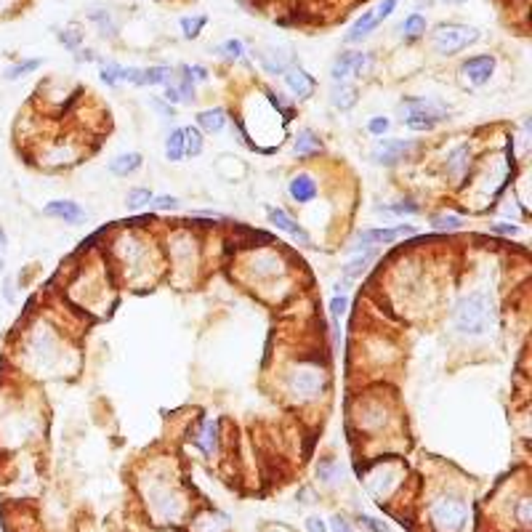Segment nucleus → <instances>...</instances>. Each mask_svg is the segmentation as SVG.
<instances>
[{
	"label": "nucleus",
	"instance_id": "1",
	"mask_svg": "<svg viewBox=\"0 0 532 532\" xmlns=\"http://www.w3.org/2000/svg\"><path fill=\"white\" fill-rule=\"evenodd\" d=\"M452 322H455V330L463 333V335H471V338L487 335L498 322V309H495L490 293L474 291L469 296H463L461 303L455 306V320Z\"/></svg>",
	"mask_w": 532,
	"mask_h": 532
},
{
	"label": "nucleus",
	"instance_id": "2",
	"mask_svg": "<svg viewBox=\"0 0 532 532\" xmlns=\"http://www.w3.org/2000/svg\"><path fill=\"white\" fill-rule=\"evenodd\" d=\"M288 392L298 402L317 400L325 392V370L320 365H311V362H298L288 372Z\"/></svg>",
	"mask_w": 532,
	"mask_h": 532
},
{
	"label": "nucleus",
	"instance_id": "3",
	"mask_svg": "<svg viewBox=\"0 0 532 532\" xmlns=\"http://www.w3.org/2000/svg\"><path fill=\"white\" fill-rule=\"evenodd\" d=\"M479 41V32L469 24H439L432 35V46L439 56H455Z\"/></svg>",
	"mask_w": 532,
	"mask_h": 532
},
{
	"label": "nucleus",
	"instance_id": "4",
	"mask_svg": "<svg viewBox=\"0 0 532 532\" xmlns=\"http://www.w3.org/2000/svg\"><path fill=\"white\" fill-rule=\"evenodd\" d=\"M469 516V506L461 498H439L432 506V527L437 532H461Z\"/></svg>",
	"mask_w": 532,
	"mask_h": 532
},
{
	"label": "nucleus",
	"instance_id": "5",
	"mask_svg": "<svg viewBox=\"0 0 532 532\" xmlns=\"http://www.w3.org/2000/svg\"><path fill=\"white\" fill-rule=\"evenodd\" d=\"M400 115L402 120H432L442 122L450 118V110L434 99H423V96H410V99L400 101Z\"/></svg>",
	"mask_w": 532,
	"mask_h": 532
},
{
	"label": "nucleus",
	"instance_id": "6",
	"mask_svg": "<svg viewBox=\"0 0 532 532\" xmlns=\"http://www.w3.org/2000/svg\"><path fill=\"white\" fill-rule=\"evenodd\" d=\"M370 64V53H362V51H346L338 59L333 61L330 67V80L333 83H346L349 75L354 78H362V72L367 70Z\"/></svg>",
	"mask_w": 532,
	"mask_h": 532
},
{
	"label": "nucleus",
	"instance_id": "7",
	"mask_svg": "<svg viewBox=\"0 0 532 532\" xmlns=\"http://www.w3.org/2000/svg\"><path fill=\"white\" fill-rule=\"evenodd\" d=\"M492 72H495V59H492L490 53H482V56H471V59H466L461 64V78L471 88H482V85H487L492 78Z\"/></svg>",
	"mask_w": 532,
	"mask_h": 532
},
{
	"label": "nucleus",
	"instance_id": "8",
	"mask_svg": "<svg viewBox=\"0 0 532 532\" xmlns=\"http://www.w3.org/2000/svg\"><path fill=\"white\" fill-rule=\"evenodd\" d=\"M407 234H415V226L400 224V226H381V229H360L357 231V240L365 248H378V245H389V242L407 237Z\"/></svg>",
	"mask_w": 532,
	"mask_h": 532
},
{
	"label": "nucleus",
	"instance_id": "9",
	"mask_svg": "<svg viewBox=\"0 0 532 532\" xmlns=\"http://www.w3.org/2000/svg\"><path fill=\"white\" fill-rule=\"evenodd\" d=\"M412 150H415V144L407 139H378L375 150H372V160L381 165H394V162L405 160Z\"/></svg>",
	"mask_w": 532,
	"mask_h": 532
},
{
	"label": "nucleus",
	"instance_id": "10",
	"mask_svg": "<svg viewBox=\"0 0 532 532\" xmlns=\"http://www.w3.org/2000/svg\"><path fill=\"white\" fill-rule=\"evenodd\" d=\"M43 216L48 219H59L64 224H83L88 221V211L83 208L80 202L75 200H51L46 208H43Z\"/></svg>",
	"mask_w": 532,
	"mask_h": 532
},
{
	"label": "nucleus",
	"instance_id": "11",
	"mask_svg": "<svg viewBox=\"0 0 532 532\" xmlns=\"http://www.w3.org/2000/svg\"><path fill=\"white\" fill-rule=\"evenodd\" d=\"M469 165H471V147L469 144H458L447 152L444 157V173L452 179V184H461L469 173Z\"/></svg>",
	"mask_w": 532,
	"mask_h": 532
},
{
	"label": "nucleus",
	"instance_id": "12",
	"mask_svg": "<svg viewBox=\"0 0 532 532\" xmlns=\"http://www.w3.org/2000/svg\"><path fill=\"white\" fill-rule=\"evenodd\" d=\"M282 78H285V85L296 99H311L314 90H317V80L303 67H288L282 72Z\"/></svg>",
	"mask_w": 532,
	"mask_h": 532
},
{
	"label": "nucleus",
	"instance_id": "13",
	"mask_svg": "<svg viewBox=\"0 0 532 532\" xmlns=\"http://www.w3.org/2000/svg\"><path fill=\"white\" fill-rule=\"evenodd\" d=\"M266 216H269V224H274V226H277L280 231H285V234H291L293 240H298L301 245H311L309 231L303 229L296 219H291L282 208H266Z\"/></svg>",
	"mask_w": 532,
	"mask_h": 532
},
{
	"label": "nucleus",
	"instance_id": "14",
	"mask_svg": "<svg viewBox=\"0 0 532 532\" xmlns=\"http://www.w3.org/2000/svg\"><path fill=\"white\" fill-rule=\"evenodd\" d=\"M288 192H291V197L296 202L306 205V202H311L317 194H320V187H317V181L311 179L309 173H298V176H293V179H291V184H288Z\"/></svg>",
	"mask_w": 532,
	"mask_h": 532
},
{
	"label": "nucleus",
	"instance_id": "15",
	"mask_svg": "<svg viewBox=\"0 0 532 532\" xmlns=\"http://www.w3.org/2000/svg\"><path fill=\"white\" fill-rule=\"evenodd\" d=\"M259 56V61H261V67L269 75H282V72L288 70V67H293L291 61H293V56L291 53H282L280 48H269V51H259L256 53Z\"/></svg>",
	"mask_w": 532,
	"mask_h": 532
},
{
	"label": "nucleus",
	"instance_id": "16",
	"mask_svg": "<svg viewBox=\"0 0 532 532\" xmlns=\"http://www.w3.org/2000/svg\"><path fill=\"white\" fill-rule=\"evenodd\" d=\"M144 165V157H141L139 152H122V155H118V157H112L110 160V173H115V176H131V173H136Z\"/></svg>",
	"mask_w": 532,
	"mask_h": 532
},
{
	"label": "nucleus",
	"instance_id": "17",
	"mask_svg": "<svg viewBox=\"0 0 532 532\" xmlns=\"http://www.w3.org/2000/svg\"><path fill=\"white\" fill-rule=\"evenodd\" d=\"M293 152L298 157H311V155H320L322 152V141L320 136L311 131V128H303V131L296 133V141H293Z\"/></svg>",
	"mask_w": 532,
	"mask_h": 532
},
{
	"label": "nucleus",
	"instance_id": "18",
	"mask_svg": "<svg viewBox=\"0 0 532 532\" xmlns=\"http://www.w3.org/2000/svg\"><path fill=\"white\" fill-rule=\"evenodd\" d=\"M224 125H226V110L224 107L197 112V128H202L205 133H221Z\"/></svg>",
	"mask_w": 532,
	"mask_h": 532
},
{
	"label": "nucleus",
	"instance_id": "19",
	"mask_svg": "<svg viewBox=\"0 0 532 532\" xmlns=\"http://www.w3.org/2000/svg\"><path fill=\"white\" fill-rule=\"evenodd\" d=\"M330 104L335 110H352L357 104V88L349 85V83H333V90H330Z\"/></svg>",
	"mask_w": 532,
	"mask_h": 532
},
{
	"label": "nucleus",
	"instance_id": "20",
	"mask_svg": "<svg viewBox=\"0 0 532 532\" xmlns=\"http://www.w3.org/2000/svg\"><path fill=\"white\" fill-rule=\"evenodd\" d=\"M360 248H362V245H360ZM375 256H378V248H362L360 256L346 264V266L341 269V274L346 277V280H357V277H362V271L367 269V264H370Z\"/></svg>",
	"mask_w": 532,
	"mask_h": 532
},
{
	"label": "nucleus",
	"instance_id": "21",
	"mask_svg": "<svg viewBox=\"0 0 532 532\" xmlns=\"http://www.w3.org/2000/svg\"><path fill=\"white\" fill-rule=\"evenodd\" d=\"M173 70L165 64H155V67H144L139 75V85H168L171 83Z\"/></svg>",
	"mask_w": 532,
	"mask_h": 532
},
{
	"label": "nucleus",
	"instance_id": "22",
	"mask_svg": "<svg viewBox=\"0 0 532 532\" xmlns=\"http://www.w3.org/2000/svg\"><path fill=\"white\" fill-rule=\"evenodd\" d=\"M378 24H375V16H372V11H365L360 19L352 24V30H349V35L343 38V43H357L362 41V38H367L372 30H375Z\"/></svg>",
	"mask_w": 532,
	"mask_h": 532
},
{
	"label": "nucleus",
	"instance_id": "23",
	"mask_svg": "<svg viewBox=\"0 0 532 532\" xmlns=\"http://www.w3.org/2000/svg\"><path fill=\"white\" fill-rule=\"evenodd\" d=\"M197 444L205 455H213L219 450V421H205L202 426V434L197 437Z\"/></svg>",
	"mask_w": 532,
	"mask_h": 532
},
{
	"label": "nucleus",
	"instance_id": "24",
	"mask_svg": "<svg viewBox=\"0 0 532 532\" xmlns=\"http://www.w3.org/2000/svg\"><path fill=\"white\" fill-rule=\"evenodd\" d=\"M184 157H187L184 155V128H173L165 139V160L181 162Z\"/></svg>",
	"mask_w": 532,
	"mask_h": 532
},
{
	"label": "nucleus",
	"instance_id": "25",
	"mask_svg": "<svg viewBox=\"0 0 532 532\" xmlns=\"http://www.w3.org/2000/svg\"><path fill=\"white\" fill-rule=\"evenodd\" d=\"M88 19L99 27V32L104 35V38H118V24H115V19H112L110 11L104 9H93L88 14Z\"/></svg>",
	"mask_w": 532,
	"mask_h": 532
},
{
	"label": "nucleus",
	"instance_id": "26",
	"mask_svg": "<svg viewBox=\"0 0 532 532\" xmlns=\"http://www.w3.org/2000/svg\"><path fill=\"white\" fill-rule=\"evenodd\" d=\"M317 476H320L325 484H338L343 476L341 463L333 461V458H325V461H320V466H317Z\"/></svg>",
	"mask_w": 532,
	"mask_h": 532
},
{
	"label": "nucleus",
	"instance_id": "27",
	"mask_svg": "<svg viewBox=\"0 0 532 532\" xmlns=\"http://www.w3.org/2000/svg\"><path fill=\"white\" fill-rule=\"evenodd\" d=\"M213 53H219L224 61H237L245 56V43L237 41V38H229V41L219 43V46L213 48Z\"/></svg>",
	"mask_w": 532,
	"mask_h": 532
},
{
	"label": "nucleus",
	"instance_id": "28",
	"mask_svg": "<svg viewBox=\"0 0 532 532\" xmlns=\"http://www.w3.org/2000/svg\"><path fill=\"white\" fill-rule=\"evenodd\" d=\"M202 133H200V128H184V155L187 157H200L202 155Z\"/></svg>",
	"mask_w": 532,
	"mask_h": 532
},
{
	"label": "nucleus",
	"instance_id": "29",
	"mask_svg": "<svg viewBox=\"0 0 532 532\" xmlns=\"http://www.w3.org/2000/svg\"><path fill=\"white\" fill-rule=\"evenodd\" d=\"M152 189H147V187H133V189H128V194H125V205H128V211H141V208H147L152 202Z\"/></svg>",
	"mask_w": 532,
	"mask_h": 532
},
{
	"label": "nucleus",
	"instance_id": "30",
	"mask_svg": "<svg viewBox=\"0 0 532 532\" xmlns=\"http://www.w3.org/2000/svg\"><path fill=\"white\" fill-rule=\"evenodd\" d=\"M423 32H426V16H421V14H410L407 19L402 21V35L407 41H418Z\"/></svg>",
	"mask_w": 532,
	"mask_h": 532
},
{
	"label": "nucleus",
	"instance_id": "31",
	"mask_svg": "<svg viewBox=\"0 0 532 532\" xmlns=\"http://www.w3.org/2000/svg\"><path fill=\"white\" fill-rule=\"evenodd\" d=\"M208 24V16L205 14H197V16H184L181 19V32H184V38L187 41H194V38H200L202 27Z\"/></svg>",
	"mask_w": 532,
	"mask_h": 532
},
{
	"label": "nucleus",
	"instance_id": "32",
	"mask_svg": "<svg viewBox=\"0 0 532 532\" xmlns=\"http://www.w3.org/2000/svg\"><path fill=\"white\" fill-rule=\"evenodd\" d=\"M41 64H43V59H24V61H19V64H11L9 70L3 72V78H6V80H19V78L38 70Z\"/></svg>",
	"mask_w": 532,
	"mask_h": 532
},
{
	"label": "nucleus",
	"instance_id": "33",
	"mask_svg": "<svg viewBox=\"0 0 532 532\" xmlns=\"http://www.w3.org/2000/svg\"><path fill=\"white\" fill-rule=\"evenodd\" d=\"M432 226L437 231H458L463 226V219L455 213H437L432 216Z\"/></svg>",
	"mask_w": 532,
	"mask_h": 532
},
{
	"label": "nucleus",
	"instance_id": "34",
	"mask_svg": "<svg viewBox=\"0 0 532 532\" xmlns=\"http://www.w3.org/2000/svg\"><path fill=\"white\" fill-rule=\"evenodd\" d=\"M378 211L392 213V216H418V213H421V205L415 200H400V202H394V205H383Z\"/></svg>",
	"mask_w": 532,
	"mask_h": 532
},
{
	"label": "nucleus",
	"instance_id": "35",
	"mask_svg": "<svg viewBox=\"0 0 532 532\" xmlns=\"http://www.w3.org/2000/svg\"><path fill=\"white\" fill-rule=\"evenodd\" d=\"M181 83L176 85L179 88V96H181V104H192L194 101V80L189 78V70H187V64H181Z\"/></svg>",
	"mask_w": 532,
	"mask_h": 532
},
{
	"label": "nucleus",
	"instance_id": "36",
	"mask_svg": "<svg viewBox=\"0 0 532 532\" xmlns=\"http://www.w3.org/2000/svg\"><path fill=\"white\" fill-rule=\"evenodd\" d=\"M99 78H101V83H107L110 88H115V85L120 83V64H115V61H101Z\"/></svg>",
	"mask_w": 532,
	"mask_h": 532
},
{
	"label": "nucleus",
	"instance_id": "37",
	"mask_svg": "<svg viewBox=\"0 0 532 532\" xmlns=\"http://www.w3.org/2000/svg\"><path fill=\"white\" fill-rule=\"evenodd\" d=\"M266 96H269V101L274 104V110H280V112H282V118H285V120H293V115H296V107H293V104H288V101L282 99V93L266 90Z\"/></svg>",
	"mask_w": 532,
	"mask_h": 532
},
{
	"label": "nucleus",
	"instance_id": "38",
	"mask_svg": "<svg viewBox=\"0 0 532 532\" xmlns=\"http://www.w3.org/2000/svg\"><path fill=\"white\" fill-rule=\"evenodd\" d=\"M150 205L155 211H176V208H179V197H173V194H157V197H152Z\"/></svg>",
	"mask_w": 532,
	"mask_h": 532
},
{
	"label": "nucleus",
	"instance_id": "39",
	"mask_svg": "<svg viewBox=\"0 0 532 532\" xmlns=\"http://www.w3.org/2000/svg\"><path fill=\"white\" fill-rule=\"evenodd\" d=\"M59 41L64 43V48L78 51V48H80V43H83V32L80 30H61Z\"/></svg>",
	"mask_w": 532,
	"mask_h": 532
},
{
	"label": "nucleus",
	"instance_id": "40",
	"mask_svg": "<svg viewBox=\"0 0 532 532\" xmlns=\"http://www.w3.org/2000/svg\"><path fill=\"white\" fill-rule=\"evenodd\" d=\"M397 3H400V0H383L381 6L372 11V16H375V24H381L383 19H389V16L394 14V9H397Z\"/></svg>",
	"mask_w": 532,
	"mask_h": 532
},
{
	"label": "nucleus",
	"instance_id": "41",
	"mask_svg": "<svg viewBox=\"0 0 532 532\" xmlns=\"http://www.w3.org/2000/svg\"><path fill=\"white\" fill-rule=\"evenodd\" d=\"M389 125H392V120L378 115V118H372V120L367 122V133H372V136H381V139H383V133L389 131Z\"/></svg>",
	"mask_w": 532,
	"mask_h": 532
},
{
	"label": "nucleus",
	"instance_id": "42",
	"mask_svg": "<svg viewBox=\"0 0 532 532\" xmlns=\"http://www.w3.org/2000/svg\"><path fill=\"white\" fill-rule=\"evenodd\" d=\"M349 306V296H335L330 301V320H341Z\"/></svg>",
	"mask_w": 532,
	"mask_h": 532
},
{
	"label": "nucleus",
	"instance_id": "43",
	"mask_svg": "<svg viewBox=\"0 0 532 532\" xmlns=\"http://www.w3.org/2000/svg\"><path fill=\"white\" fill-rule=\"evenodd\" d=\"M490 229L495 231V234H506V237H513V234L522 231L516 224H508V221H495V224H490Z\"/></svg>",
	"mask_w": 532,
	"mask_h": 532
},
{
	"label": "nucleus",
	"instance_id": "44",
	"mask_svg": "<svg viewBox=\"0 0 532 532\" xmlns=\"http://www.w3.org/2000/svg\"><path fill=\"white\" fill-rule=\"evenodd\" d=\"M402 125L407 128V131H434L437 128V122H432V120H402Z\"/></svg>",
	"mask_w": 532,
	"mask_h": 532
},
{
	"label": "nucleus",
	"instance_id": "45",
	"mask_svg": "<svg viewBox=\"0 0 532 532\" xmlns=\"http://www.w3.org/2000/svg\"><path fill=\"white\" fill-rule=\"evenodd\" d=\"M360 524L362 527H367L370 532H392L389 530V524L381 522V519H372V516H360Z\"/></svg>",
	"mask_w": 532,
	"mask_h": 532
},
{
	"label": "nucleus",
	"instance_id": "46",
	"mask_svg": "<svg viewBox=\"0 0 532 532\" xmlns=\"http://www.w3.org/2000/svg\"><path fill=\"white\" fill-rule=\"evenodd\" d=\"M516 513H519V522L530 524V519H532V501H530V498H522V501H519V508H516Z\"/></svg>",
	"mask_w": 532,
	"mask_h": 532
},
{
	"label": "nucleus",
	"instance_id": "47",
	"mask_svg": "<svg viewBox=\"0 0 532 532\" xmlns=\"http://www.w3.org/2000/svg\"><path fill=\"white\" fill-rule=\"evenodd\" d=\"M162 88H165V93H162V99L168 101V104H171V107H179V104H181L179 88H176V85H173V83H168V85H162Z\"/></svg>",
	"mask_w": 532,
	"mask_h": 532
},
{
	"label": "nucleus",
	"instance_id": "48",
	"mask_svg": "<svg viewBox=\"0 0 532 532\" xmlns=\"http://www.w3.org/2000/svg\"><path fill=\"white\" fill-rule=\"evenodd\" d=\"M187 70H189V78L194 83H205V80H208V70H205V67H200V64H187Z\"/></svg>",
	"mask_w": 532,
	"mask_h": 532
},
{
	"label": "nucleus",
	"instance_id": "49",
	"mask_svg": "<svg viewBox=\"0 0 532 532\" xmlns=\"http://www.w3.org/2000/svg\"><path fill=\"white\" fill-rule=\"evenodd\" d=\"M152 107H155V110H157V112H162V115H165V118H173V115H176V107H171V104H168V101H165V99H152Z\"/></svg>",
	"mask_w": 532,
	"mask_h": 532
},
{
	"label": "nucleus",
	"instance_id": "50",
	"mask_svg": "<svg viewBox=\"0 0 532 532\" xmlns=\"http://www.w3.org/2000/svg\"><path fill=\"white\" fill-rule=\"evenodd\" d=\"M306 530L309 532H328V524L322 522L320 516H309V519H306Z\"/></svg>",
	"mask_w": 532,
	"mask_h": 532
},
{
	"label": "nucleus",
	"instance_id": "51",
	"mask_svg": "<svg viewBox=\"0 0 532 532\" xmlns=\"http://www.w3.org/2000/svg\"><path fill=\"white\" fill-rule=\"evenodd\" d=\"M330 527H333V532H352V524L346 522L343 516H333Z\"/></svg>",
	"mask_w": 532,
	"mask_h": 532
},
{
	"label": "nucleus",
	"instance_id": "52",
	"mask_svg": "<svg viewBox=\"0 0 532 532\" xmlns=\"http://www.w3.org/2000/svg\"><path fill=\"white\" fill-rule=\"evenodd\" d=\"M3 296H6V301H9V303L16 301V293H14V280H11V277H6V282H3Z\"/></svg>",
	"mask_w": 532,
	"mask_h": 532
},
{
	"label": "nucleus",
	"instance_id": "53",
	"mask_svg": "<svg viewBox=\"0 0 532 532\" xmlns=\"http://www.w3.org/2000/svg\"><path fill=\"white\" fill-rule=\"evenodd\" d=\"M96 56H93V51L90 48H78V61H93Z\"/></svg>",
	"mask_w": 532,
	"mask_h": 532
},
{
	"label": "nucleus",
	"instance_id": "54",
	"mask_svg": "<svg viewBox=\"0 0 532 532\" xmlns=\"http://www.w3.org/2000/svg\"><path fill=\"white\" fill-rule=\"evenodd\" d=\"M6 248H9V234L0 226V253H6Z\"/></svg>",
	"mask_w": 532,
	"mask_h": 532
},
{
	"label": "nucleus",
	"instance_id": "55",
	"mask_svg": "<svg viewBox=\"0 0 532 532\" xmlns=\"http://www.w3.org/2000/svg\"><path fill=\"white\" fill-rule=\"evenodd\" d=\"M444 3H466V0H444Z\"/></svg>",
	"mask_w": 532,
	"mask_h": 532
},
{
	"label": "nucleus",
	"instance_id": "56",
	"mask_svg": "<svg viewBox=\"0 0 532 532\" xmlns=\"http://www.w3.org/2000/svg\"><path fill=\"white\" fill-rule=\"evenodd\" d=\"M3 266H6V264H3V259H0V271H3Z\"/></svg>",
	"mask_w": 532,
	"mask_h": 532
}]
</instances>
